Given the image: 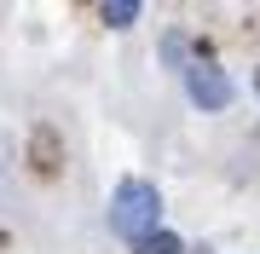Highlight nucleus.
<instances>
[{
    "label": "nucleus",
    "mask_w": 260,
    "mask_h": 254,
    "mask_svg": "<svg viewBox=\"0 0 260 254\" xmlns=\"http://www.w3.org/2000/svg\"><path fill=\"white\" fill-rule=\"evenodd\" d=\"M162 220V197L156 185H145V179H121L116 185V202H110V231L121 243H145L150 231H156Z\"/></svg>",
    "instance_id": "f257e3e1"
},
{
    "label": "nucleus",
    "mask_w": 260,
    "mask_h": 254,
    "mask_svg": "<svg viewBox=\"0 0 260 254\" xmlns=\"http://www.w3.org/2000/svg\"><path fill=\"white\" fill-rule=\"evenodd\" d=\"M185 93L197 110H232V76L214 58H191L185 64Z\"/></svg>",
    "instance_id": "f03ea898"
},
{
    "label": "nucleus",
    "mask_w": 260,
    "mask_h": 254,
    "mask_svg": "<svg viewBox=\"0 0 260 254\" xmlns=\"http://www.w3.org/2000/svg\"><path fill=\"white\" fill-rule=\"evenodd\" d=\"M99 18L110 23V29H127L133 18H139V6H127V0H104V6H99Z\"/></svg>",
    "instance_id": "7ed1b4c3"
},
{
    "label": "nucleus",
    "mask_w": 260,
    "mask_h": 254,
    "mask_svg": "<svg viewBox=\"0 0 260 254\" xmlns=\"http://www.w3.org/2000/svg\"><path fill=\"white\" fill-rule=\"evenodd\" d=\"M133 254H185V248H179V237H168V231H150L145 243H133Z\"/></svg>",
    "instance_id": "20e7f679"
}]
</instances>
